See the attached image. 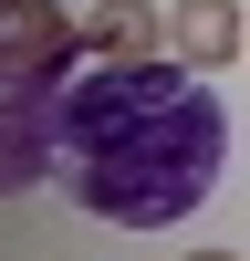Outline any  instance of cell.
<instances>
[{"label":"cell","mask_w":250,"mask_h":261,"mask_svg":"<svg viewBox=\"0 0 250 261\" xmlns=\"http://www.w3.org/2000/svg\"><path fill=\"white\" fill-rule=\"evenodd\" d=\"M219 167H229V105L208 94L198 63L146 53V63H83L63 84L52 178L73 188V209L115 230H167L219 188Z\"/></svg>","instance_id":"1"},{"label":"cell","mask_w":250,"mask_h":261,"mask_svg":"<svg viewBox=\"0 0 250 261\" xmlns=\"http://www.w3.org/2000/svg\"><path fill=\"white\" fill-rule=\"evenodd\" d=\"M0 188L52 178V125H63V84L83 73V21H63L52 0H0Z\"/></svg>","instance_id":"2"},{"label":"cell","mask_w":250,"mask_h":261,"mask_svg":"<svg viewBox=\"0 0 250 261\" xmlns=\"http://www.w3.org/2000/svg\"><path fill=\"white\" fill-rule=\"evenodd\" d=\"M167 42H177V63L219 73V63H240V53H250V21H240V0H177Z\"/></svg>","instance_id":"3"},{"label":"cell","mask_w":250,"mask_h":261,"mask_svg":"<svg viewBox=\"0 0 250 261\" xmlns=\"http://www.w3.org/2000/svg\"><path fill=\"white\" fill-rule=\"evenodd\" d=\"M83 53H94V63H146V53H167L157 0H94V11H83Z\"/></svg>","instance_id":"4"},{"label":"cell","mask_w":250,"mask_h":261,"mask_svg":"<svg viewBox=\"0 0 250 261\" xmlns=\"http://www.w3.org/2000/svg\"><path fill=\"white\" fill-rule=\"evenodd\" d=\"M198 261H240V251H198Z\"/></svg>","instance_id":"5"}]
</instances>
